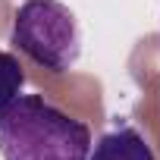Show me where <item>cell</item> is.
<instances>
[{
  "label": "cell",
  "instance_id": "cell-3",
  "mask_svg": "<svg viewBox=\"0 0 160 160\" xmlns=\"http://www.w3.org/2000/svg\"><path fill=\"white\" fill-rule=\"evenodd\" d=\"M88 160H157L148 138L135 126H119L113 132H104L98 141H91Z\"/></svg>",
  "mask_w": 160,
  "mask_h": 160
},
{
  "label": "cell",
  "instance_id": "cell-2",
  "mask_svg": "<svg viewBox=\"0 0 160 160\" xmlns=\"http://www.w3.org/2000/svg\"><path fill=\"white\" fill-rule=\"evenodd\" d=\"M10 44L47 72H69L82 53L78 22L60 0H25L13 16Z\"/></svg>",
  "mask_w": 160,
  "mask_h": 160
},
{
  "label": "cell",
  "instance_id": "cell-1",
  "mask_svg": "<svg viewBox=\"0 0 160 160\" xmlns=\"http://www.w3.org/2000/svg\"><path fill=\"white\" fill-rule=\"evenodd\" d=\"M91 129L41 94H19L0 113L3 160H88Z\"/></svg>",
  "mask_w": 160,
  "mask_h": 160
},
{
  "label": "cell",
  "instance_id": "cell-4",
  "mask_svg": "<svg viewBox=\"0 0 160 160\" xmlns=\"http://www.w3.org/2000/svg\"><path fill=\"white\" fill-rule=\"evenodd\" d=\"M25 88V69L16 53L0 50V113H3Z\"/></svg>",
  "mask_w": 160,
  "mask_h": 160
}]
</instances>
